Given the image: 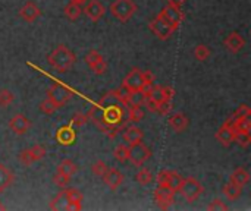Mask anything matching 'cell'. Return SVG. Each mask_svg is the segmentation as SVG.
Here are the masks:
<instances>
[{
    "mask_svg": "<svg viewBox=\"0 0 251 211\" xmlns=\"http://www.w3.org/2000/svg\"><path fill=\"white\" fill-rule=\"evenodd\" d=\"M72 176H66V175H60V173H54L53 176V184L59 188H66L71 182Z\"/></svg>",
    "mask_w": 251,
    "mask_h": 211,
    "instance_id": "obj_42",
    "label": "cell"
},
{
    "mask_svg": "<svg viewBox=\"0 0 251 211\" xmlns=\"http://www.w3.org/2000/svg\"><path fill=\"white\" fill-rule=\"evenodd\" d=\"M241 194H243V187H240V185H235V184L229 182V184H226L224 187V195L231 201L238 200L241 197Z\"/></svg>",
    "mask_w": 251,
    "mask_h": 211,
    "instance_id": "obj_30",
    "label": "cell"
},
{
    "mask_svg": "<svg viewBox=\"0 0 251 211\" xmlns=\"http://www.w3.org/2000/svg\"><path fill=\"white\" fill-rule=\"evenodd\" d=\"M107 167H109V166H107L103 160H99V162H96V163L91 166V172H93L94 176L101 178V176L104 175V172L107 170Z\"/></svg>",
    "mask_w": 251,
    "mask_h": 211,
    "instance_id": "obj_41",
    "label": "cell"
},
{
    "mask_svg": "<svg viewBox=\"0 0 251 211\" xmlns=\"http://www.w3.org/2000/svg\"><path fill=\"white\" fill-rule=\"evenodd\" d=\"M84 60H85V65L97 75H103L107 69V63H106L104 57L97 50H90L85 54Z\"/></svg>",
    "mask_w": 251,
    "mask_h": 211,
    "instance_id": "obj_9",
    "label": "cell"
},
{
    "mask_svg": "<svg viewBox=\"0 0 251 211\" xmlns=\"http://www.w3.org/2000/svg\"><path fill=\"white\" fill-rule=\"evenodd\" d=\"M203 191H204L203 185L196 178H185V179H182V184H181L178 192H181V195L185 198V201L194 203L200 198Z\"/></svg>",
    "mask_w": 251,
    "mask_h": 211,
    "instance_id": "obj_4",
    "label": "cell"
},
{
    "mask_svg": "<svg viewBox=\"0 0 251 211\" xmlns=\"http://www.w3.org/2000/svg\"><path fill=\"white\" fill-rule=\"evenodd\" d=\"M215 137H216V140H218L224 147H228V145H231V144L234 142L235 131H234L229 125L224 123V125L218 129V132H216Z\"/></svg>",
    "mask_w": 251,
    "mask_h": 211,
    "instance_id": "obj_23",
    "label": "cell"
},
{
    "mask_svg": "<svg viewBox=\"0 0 251 211\" xmlns=\"http://www.w3.org/2000/svg\"><path fill=\"white\" fill-rule=\"evenodd\" d=\"M175 91L172 87H163V85H153L147 93H146V98L154 101L156 104L162 103V101H171L174 97Z\"/></svg>",
    "mask_w": 251,
    "mask_h": 211,
    "instance_id": "obj_10",
    "label": "cell"
},
{
    "mask_svg": "<svg viewBox=\"0 0 251 211\" xmlns=\"http://www.w3.org/2000/svg\"><path fill=\"white\" fill-rule=\"evenodd\" d=\"M193 54H194V57H196L199 62H206V60L210 57L212 50H210L207 46H204V44H197V46L194 47Z\"/></svg>",
    "mask_w": 251,
    "mask_h": 211,
    "instance_id": "obj_32",
    "label": "cell"
},
{
    "mask_svg": "<svg viewBox=\"0 0 251 211\" xmlns=\"http://www.w3.org/2000/svg\"><path fill=\"white\" fill-rule=\"evenodd\" d=\"M234 142H237L241 148H247L251 144V135L250 134H243V132H235Z\"/></svg>",
    "mask_w": 251,
    "mask_h": 211,
    "instance_id": "obj_40",
    "label": "cell"
},
{
    "mask_svg": "<svg viewBox=\"0 0 251 211\" xmlns=\"http://www.w3.org/2000/svg\"><path fill=\"white\" fill-rule=\"evenodd\" d=\"M149 26H150V31L153 32V35L154 37H157L159 40H169L171 37H172V34L176 31L165 18H162L160 15H157L154 19H151L150 21V23H149Z\"/></svg>",
    "mask_w": 251,
    "mask_h": 211,
    "instance_id": "obj_5",
    "label": "cell"
},
{
    "mask_svg": "<svg viewBox=\"0 0 251 211\" xmlns=\"http://www.w3.org/2000/svg\"><path fill=\"white\" fill-rule=\"evenodd\" d=\"M3 210H6V206H3V204L0 203V211H3Z\"/></svg>",
    "mask_w": 251,
    "mask_h": 211,
    "instance_id": "obj_49",
    "label": "cell"
},
{
    "mask_svg": "<svg viewBox=\"0 0 251 211\" xmlns=\"http://www.w3.org/2000/svg\"><path fill=\"white\" fill-rule=\"evenodd\" d=\"M171 170H162L159 175H157V185H162V187H168V182H169V178H171Z\"/></svg>",
    "mask_w": 251,
    "mask_h": 211,
    "instance_id": "obj_46",
    "label": "cell"
},
{
    "mask_svg": "<svg viewBox=\"0 0 251 211\" xmlns=\"http://www.w3.org/2000/svg\"><path fill=\"white\" fill-rule=\"evenodd\" d=\"M13 179H15V175L12 173V170L0 163V192L6 191L13 184Z\"/></svg>",
    "mask_w": 251,
    "mask_h": 211,
    "instance_id": "obj_27",
    "label": "cell"
},
{
    "mask_svg": "<svg viewBox=\"0 0 251 211\" xmlns=\"http://www.w3.org/2000/svg\"><path fill=\"white\" fill-rule=\"evenodd\" d=\"M150 157H151V150L146 144H143V141L138 144L129 145V162L134 166L137 167L143 166L147 160H150Z\"/></svg>",
    "mask_w": 251,
    "mask_h": 211,
    "instance_id": "obj_7",
    "label": "cell"
},
{
    "mask_svg": "<svg viewBox=\"0 0 251 211\" xmlns=\"http://www.w3.org/2000/svg\"><path fill=\"white\" fill-rule=\"evenodd\" d=\"M103 116H104V122L107 125L116 126L122 122L124 119V107H118V106H112V107H104L103 109Z\"/></svg>",
    "mask_w": 251,
    "mask_h": 211,
    "instance_id": "obj_20",
    "label": "cell"
},
{
    "mask_svg": "<svg viewBox=\"0 0 251 211\" xmlns=\"http://www.w3.org/2000/svg\"><path fill=\"white\" fill-rule=\"evenodd\" d=\"M143 138H144L143 131L138 126H135L134 123L129 128H126V131L124 132V140H125V142H128V145L138 144L143 141Z\"/></svg>",
    "mask_w": 251,
    "mask_h": 211,
    "instance_id": "obj_24",
    "label": "cell"
},
{
    "mask_svg": "<svg viewBox=\"0 0 251 211\" xmlns=\"http://www.w3.org/2000/svg\"><path fill=\"white\" fill-rule=\"evenodd\" d=\"M146 93L144 91H132V93H126L124 95V104L125 107H131V106H143L146 101Z\"/></svg>",
    "mask_w": 251,
    "mask_h": 211,
    "instance_id": "obj_25",
    "label": "cell"
},
{
    "mask_svg": "<svg viewBox=\"0 0 251 211\" xmlns=\"http://www.w3.org/2000/svg\"><path fill=\"white\" fill-rule=\"evenodd\" d=\"M135 181H137L140 185L147 187V185H150V184L153 182V175H151V172H150L149 169L143 167V169L135 175Z\"/></svg>",
    "mask_w": 251,
    "mask_h": 211,
    "instance_id": "obj_36",
    "label": "cell"
},
{
    "mask_svg": "<svg viewBox=\"0 0 251 211\" xmlns=\"http://www.w3.org/2000/svg\"><path fill=\"white\" fill-rule=\"evenodd\" d=\"M169 126L175 131V132H185L190 126V119L187 115L178 112V113H174L171 117H169Z\"/></svg>",
    "mask_w": 251,
    "mask_h": 211,
    "instance_id": "obj_22",
    "label": "cell"
},
{
    "mask_svg": "<svg viewBox=\"0 0 251 211\" xmlns=\"http://www.w3.org/2000/svg\"><path fill=\"white\" fill-rule=\"evenodd\" d=\"M71 97H72V91L63 84H54L49 90V98L54 101L59 106V109L63 107L71 100Z\"/></svg>",
    "mask_w": 251,
    "mask_h": 211,
    "instance_id": "obj_8",
    "label": "cell"
},
{
    "mask_svg": "<svg viewBox=\"0 0 251 211\" xmlns=\"http://www.w3.org/2000/svg\"><path fill=\"white\" fill-rule=\"evenodd\" d=\"M71 1H75V3H79V4H82V3H85V1H88V0H71Z\"/></svg>",
    "mask_w": 251,
    "mask_h": 211,
    "instance_id": "obj_48",
    "label": "cell"
},
{
    "mask_svg": "<svg viewBox=\"0 0 251 211\" xmlns=\"http://www.w3.org/2000/svg\"><path fill=\"white\" fill-rule=\"evenodd\" d=\"M40 16H41V9H40V6H38L35 1H32V0L25 1V3L21 6V9H19V18H21L22 21L28 22V23L35 22Z\"/></svg>",
    "mask_w": 251,
    "mask_h": 211,
    "instance_id": "obj_13",
    "label": "cell"
},
{
    "mask_svg": "<svg viewBox=\"0 0 251 211\" xmlns=\"http://www.w3.org/2000/svg\"><path fill=\"white\" fill-rule=\"evenodd\" d=\"M207 210L209 211H226L228 210V206H225L222 200L216 198V200H213V201H212V203L207 206Z\"/></svg>",
    "mask_w": 251,
    "mask_h": 211,
    "instance_id": "obj_44",
    "label": "cell"
},
{
    "mask_svg": "<svg viewBox=\"0 0 251 211\" xmlns=\"http://www.w3.org/2000/svg\"><path fill=\"white\" fill-rule=\"evenodd\" d=\"M101 179H103L104 185L107 188H110L112 191H116L124 184V175L118 169H115V167H110V169L107 167V170L104 172Z\"/></svg>",
    "mask_w": 251,
    "mask_h": 211,
    "instance_id": "obj_18",
    "label": "cell"
},
{
    "mask_svg": "<svg viewBox=\"0 0 251 211\" xmlns=\"http://www.w3.org/2000/svg\"><path fill=\"white\" fill-rule=\"evenodd\" d=\"M82 12L87 15V18L91 22H99L104 16V13H106V7L99 0H88V3L85 4V7L82 9Z\"/></svg>",
    "mask_w": 251,
    "mask_h": 211,
    "instance_id": "obj_16",
    "label": "cell"
},
{
    "mask_svg": "<svg viewBox=\"0 0 251 211\" xmlns=\"http://www.w3.org/2000/svg\"><path fill=\"white\" fill-rule=\"evenodd\" d=\"M63 12H65V16H66L69 21L75 22V21H78V19L81 18V15H82V7H81L79 3L71 1V3H68V4L65 6Z\"/></svg>",
    "mask_w": 251,
    "mask_h": 211,
    "instance_id": "obj_28",
    "label": "cell"
},
{
    "mask_svg": "<svg viewBox=\"0 0 251 211\" xmlns=\"http://www.w3.org/2000/svg\"><path fill=\"white\" fill-rule=\"evenodd\" d=\"M76 172H78V166H76L72 160H69V159L62 160V162L59 163L57 169H56V173L66 175V176H74Z\"/></svg>",
    "mask_w": 251,
    "mask_h": 211,
    "instance_id": "obj_29",
    "label": "cell"
},
{
    "mask_svg": "<svg viewBox=\"0 0 251 211\" xmlns=\"http://www.w3.org/2000/svg\"><path fill=\"white\" fill-rule=\"evenodd\" d=\"M168 4H172V6H176V7H181L187 0H166Z\"/></svg>",
    "mask_w": 251,
    "mask_h": 211,
    "instance_id": "obj_47",
    "label": "cell"
},
{
    "mask_svg": "<svg viewBox=\"0 0 251 211\" xmlns=\"http://www.w3.org/2000/svg\"><path fill=\"white\" fill-rule=\"evenodd\" d=\"M113 156H115V159H116L119 163L128 162V160H129V147L125 145V144H119V145L115 148Z\"/></svg>",
    "mask_w": 251,
    "mask_h": 211,
    "instance_id": "obj_35",
    "label": "cell"
},
{
    "mask_svg": "<svg viewBox=\"0 0 251 211\" xmlns=\"http://www.w3.org/2000/svg\"><path fill=\"white\" fill-rule=\"evenodd\" d=\"M47 62L53 69H56L60 73H65V72L71 70V68L75 65L76 56L71 48L60 44L47 56Z\"/></svg>",
    "mask_w": 251,
    "mask_h": 211,
    "instance_id": "obj_2",
    "label": "cell"
},
{
    "mask_svg": "<svg viewBox=\"0 0 251 211\" xmlns=\"http://www.w3.org/2000/svg\"><path fill=\"white\" fill-rule=\"evenodd\" d=\"M182 176L179 175V173H176V172H172L171 173V178H169V182H168V188H171L175 194L179 191V187H181V184H182Z\"/></svg>",
    "mask_w": 251,
    "mask_h": 211,
    "instance_id": "obj_39",
    "label": "cell"
},
{
    "mask_svg": "<svg viewBox=\"0 0 251 211\" xmlns=\"http://www.w3.org/2000/svg\"><path fill=\"white\" fill-rule=\"evenodd\" d=\"M63 189H65V194H66V198H68L69 204H81L84 197L78 189H75V188H63Z\"/></svg>",
    "mask_w": 251,
    "mask_h": 211,
    "instance_id": "obj_37",
    "label": "cell"
},
{
    "mask_svg": "<svg viewBox=\"0 0 251 211\" xmlns=\"http://www.w3.org/2000/svg\"><path fill=\"white\" fill-rule=\"evenodd\" d=\"M224 46H225V48H226L228 51L237 54V53H240V51L246 47V38H244L238 31H232V32H229V34L225 37Z\"/></svg>",
    "mask_w": 251,
    "mask_h": 211,
    "instance_id": "obj_15",
    "label": "cell"
},
{
    "mask_svg": "<svg viewBox=\"0 0 251 211\" xmlns=\"http://www.w3.org/2000/svg\"><path fill=\"white\" fill-rule=\"evenodd\" d=\"M137 3L134 0H115L110 4V13L121 22H128L137 12Z\"/></svg>",
    "mask_w": 251,
    "mask_h": 211,
    "instance_id": "obj_3",
    "label": "cell"
},
{
    "mask_svg": "<svg viewBox=\"0 0 251 211\" xmlns=\"http://www.w3.org/2000/svg\"><path fill=\"white\" fill-rule=\"evenodd\" d=\"M154 201L156 204L160 207V209H169L172 204H174V198H175V192L168 188V187H162L159 185L156 189H154Z\"/></svg>",
    "mask_w": 251,
    "mask_h": 211,
    "instance_id": "obj_14",
    "label": "cell"
},
{
    "mask_svg": "<svg viewBox=\"0 0 251 211\" xmlns=\"http://www.w3.org/2000/svg\"><path fill=\"white\" fill-rule=\"evenodd\" d=\"M153 75L150 70H140V69H132L131 72H128V75L124 78L122 81V88L126 93H132V91H144L147 93L154 84Z\"/></svg>",
    "mask_w": 251,
    "mask_h": 211,
    "instance_id": "obj_1",
    "label": "cell"
},
{
    "mask_svg": "<svg viewBox=\"0 0 251 211\" xmlns=\"http://www.w3.org/2000/svg\"><path fill=\"white\" fill-rule=\"evenodd\" d=\"M38 109H40V112H41V113H44V115L50 116V115H54V113L59 110V106L47 97L46 100H43V101L40 103Z\"/></svg>",
    "mask_w": 251,
    "mask_h": 211,
    "instance_id": "obj_33",
    "label": "cell"
},
{
    "mask_svg": "<svg viewBox=\"0 0 251 211\" xmlns=\"http://www.w3.org/2000/svg\"><path fill=\"white\" fill-rule=\"evenodd\" d=\"M162 18H165L175 29H178V26L184 22V12L181 7H176V6H172V4H166L160 13H159Z\"/></svg>",
    "mask_w": 251,
    "mask_h": 211,
    "instance_id": "obj_12",
    "label": "cell"
},
{
    "mask_svg": "<svg viewBox=\"0 0 251 211\" xmlns=\"http://www.w3.org/2000/svg\"><path fill=\"white\" fill-rule=\"evenodd\" d=\"M229 182L240 185V187H246L250 182V173L244 169V167H237L231 176H229Z\"/></svg>",
    "mask_w": 251,
    "mask_h": 211,
    "instance_id": "obj_26",
    "label": "cell"
},
{
    "mask_svg": "<svg viewBox=\"0 0 251 211\" xmlns=\"http://www.w3.org/2000/svg\"><path fill=\"white\" fill-rule=\"evenodd\" d=\"M232 116L235 117H244V116H251V109L249 107V104H240L237 107V110L232 113Z\"/></svg>",
    "mask_w": 251,
    "mask_h": 211,
    "instance_id": "obj_45",
    "label": "cell"
},
{
    "mask_svg": "<svg viewBox=\"0 0 251 211\" xmlns=\"http://www.w3.org/2000/svg\"><path fill=\"white\" fill-rule=\"evenodd\" d=\"M68 198H66V194H65V189L62 188V191L51 200L50 203V209L51 210H66L68 207Z\"/></svg>",
    "mask_w": 251,
    "mask_h": 211,
    "instance_id": "obj_31",
    "label": "cell"
},
{
    "mask_svg": "<svg viewBox=\"0 0 251 211\" xmlns=\"http://www.w3.org/2000/svg\"><path fill=\"white\" fill-rule=\"evenodd\" d=\"M144 117V112L141 109V106H131L128 107V120L131 123H138L141 122Z\"/></svg>",
    "mask_w": 251,
    "mask_h": 211,
    "instance_id": "obj_34",
    "label": "cell"
},
{
    "mask_svg": "<svg viewBox=\"0 0 251 211\" xmlns=\"http://www.w3.org/2000/svg\"><path fill=\"white\" fill-rule=\"evenodd\" d=\"M13 100H15V95L10 90H6V88L0 90V109L9 107L13 103Z\"/></svg>",
    "mask_w": 251,
    "mask_h": 211,
    "instance_id": "obj_38",
    "label": "cell"
},
{
    "mask_svg": "<svg viewBox=\"0 0 251 211\" xmlns=\"http://www.w3.org/2000/svg\"><path fill=\"white\" fill-rule=\"evenodd\" d=\"M46 154H47L46 147L41 145V144H35V145H32L31 148L22 150V151L19 153V156H18V160H19L25 167H28V166H31L32 163L43 160V159L46 157Z\"/></svg>",
    "mask_w": 251,
    "mask_h": 211,
    "instance_id": "obj_6",
    "label": "cell"
},
{
    "mask_svg": "<svg viewBox=\"0 0 251 211\" xmlns=\"http://www.w3.org/2000/svg\"><path fill=\"white\" fill-rule=\"evenodd\" d=\"M87 122H88V116L87 115H84V113H75L72 116L71 125L72 126H84Z\"/></svg>",
    "mask_w": 251,
    "mask_h": 211,
    "instance_id": "obj_43",
    "label": "cell"
},
{
    "mask_svg": "<svg viewBox=\"0 0 251 211\" xmlns=\"http://www.w3.org/2000/svg\"><path fill=\"white\" fill-rule=\"evenodd\" d=\"M9 129L12 131L13 135L22 137V135H25L31 129V120L25 115H22V113H16L9 120Z\"/></svg>",
    "mask_w": 251,
    "mask_h": 211,
    "instance_id": "obj_11",
    "label": "cell"
},
{
    "mask_svg": "<svg viewBox=\"0 0 251 211\" xmlns=\"http://www.w3.org/2000/svg\"><path fill=\"white\" fill-rule=\"evenodd\" d=\"M56 141L60 144V145H65V147H69L72 145L75 141H76V131L75 128L69 123L66 126H62L56 131Z\"/></svg>",
    "mask_w": 251,
    "mask_h": 211,
    "instance_id": "obj_17",
    "label": "cell"
},
{
    "mask_svg": "<svg viewBox=\"0 0 251 211\" xmlns=\"http://www.w3.org/2000/svg\"><path fill=\"white\" fill-rule=\"evenodd\" d=\"M88 116V120H91L96 126H99L103 132H107L109 129H112L113 126L112 125H107L104 122V116H103V107L100 106H94L90 109V112L87 113Z\"/></svg>",
    "mask_w": 251,
    "mask_h": 211,
    "instance_id": "obj_19",
    "label": "cell"
},
{
    "mask_svg": "<svg viewBox=\"0 0 251 211\" xmlns=\"http://www.w3.org/2000/svg\"><path fill=\"white\" fill-rule=\"evenodd\" d=\"M100 107H112V106H118V107H125L124 104V95L119 91H110L107 94H104L100 101H99Z\"/></svg>",
    "mask_w": 251,
    "mask_h": 211,
    "instance_id": "obj_21",
    "label": "cell"
}]
</instances>
